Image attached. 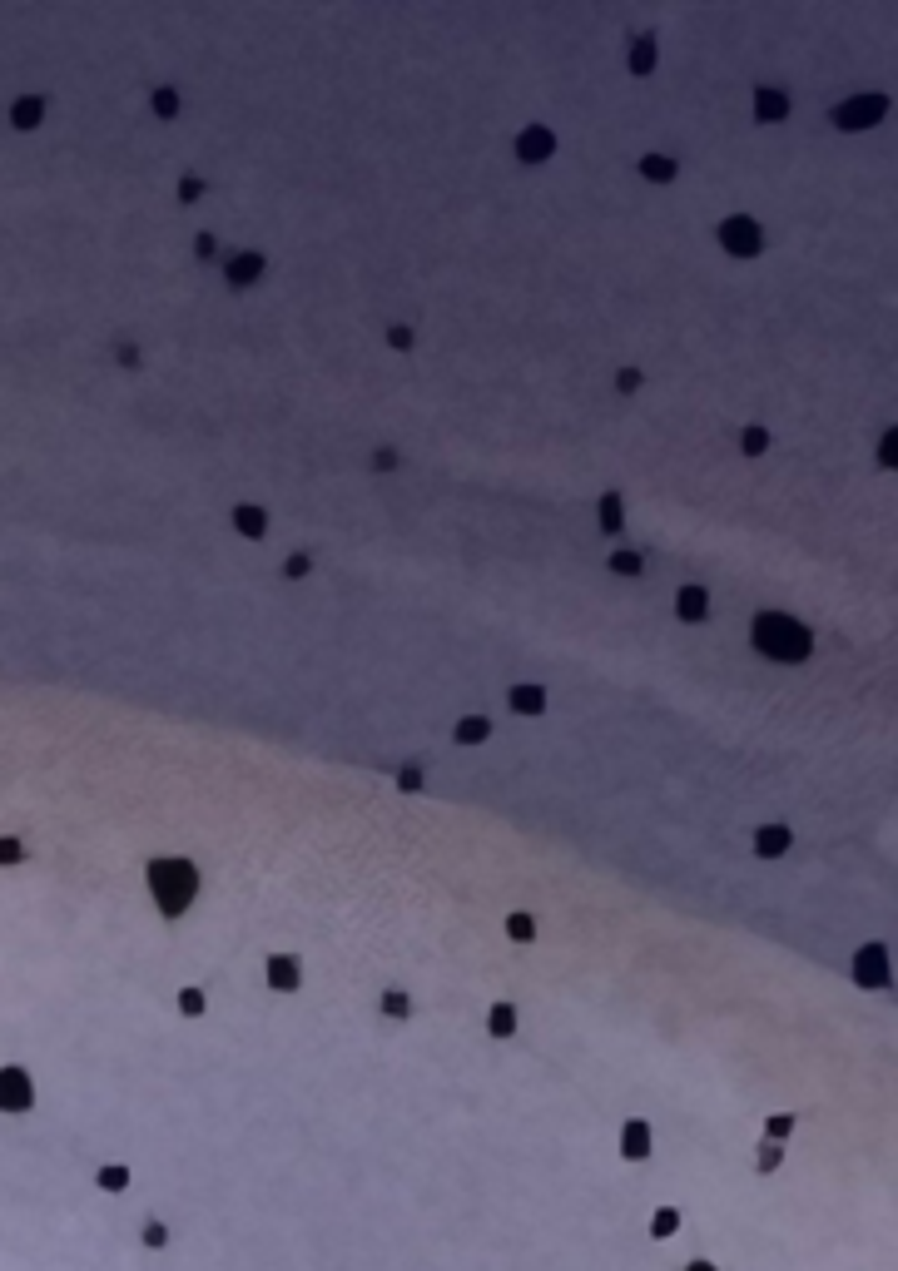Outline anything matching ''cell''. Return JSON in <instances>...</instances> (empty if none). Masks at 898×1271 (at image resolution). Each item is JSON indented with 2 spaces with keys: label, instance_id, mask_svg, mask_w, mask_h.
<instances>
[{
  "label": "cell",
  "instance_id": "1",
  "mask_svg": "<svg viewBox=\"0 0 898 1271\" xmlns=\"http://www.w3.org/2000/svg\"><path fill=\"white\" fill-rule=\"evenodd\" d=\"M750 646L765 656V661H779V666H799L814 656V631L799 621V616H784V611H760L755 626H750Z\"/></svg>",
  "mask_w": 898,
  "mask_h": 1271
},
{
  "label": "cell",
  "instance_id": "2",
  "mask_svg": "<svg viewBox=\"0 0 898 1271\" xmlns=\"http://www.w3.org/2000/svg\"><path fill=\"white\" fill-rule=\"evenodd\" d=\"M144 884H149L154 909H159L164 919H179V914L199 899V864H194V859H174V854L149 859Z\"/></svg>",
  "mask_w": 898,
  "mask_h": 1271
},
{
  "label": "cell",
  "instance_id": "3",
  "mask_svg": "<svg viewBox=\"0 0 898 1271\" xmlns=\"http://www.w3.org/2000/svg\"><path fill=\"white\" fill-rule=\"evenodd\" d=\"M884 115H889V95H854V100H844V105L829 110L834 130H844V135L874 130V125H884Z\"/></svg>",
  "mask_w": 898,
  "mask_h": 1271
},
{
  "label": "cell",
  "instance_id": "4",
  "mask_svg": "<svg viewBox=\"0 0 898 1271\" xmlns=\"http://www.w3.org/2000/svg\"><path fill=\"white\" fill-rule=\"evenodd\" d=\"M715 239H720V249H725L730 259H760V254H765V229H760V219H750V214H730V219L715 229Z\"/></svg>",
  "mask_w": 898,
  "mask_h": 1271
},
{
  "label": "cell",
  "instance_id": "5",
  "mask_svg": "<svg viewBox=\"0 0 898 1271\" xmlns=\"http://www.w3.org/2000/svg\"><path fill=\"white\" fill-rule=\"evenodd\" d=\"M35 1108V1078L20 1068V1063H5L0 1068V1113L5 1118H20Z\"/></svg>",
  "mask_w": 898,
  "mask_h": 1271
},
{
  "label": "cell",
  "instance_id": "6",
  "mask_svg": "<svg viewBox=\"0 0 898 1271\" xmlns=\"http://www.w3.org/2000/svg\"><path fill=\"white\" fill-rule=\"evenodd\" d=\"M616 1157H621L626 1167H645V1162L655 1157V1128H650L645 1118H626L621 1132H616Z\"/></svg>",
  "mask_w": 898,
  "mask_h": 1271
},
{
  "label": "cell",
  "instance_id": "7",
  "mask_svg": "<svg viewBox=\"0 0 898 1271\" xmlns=\"http://www.w3.org/2000/svg\"><path fill=\"white\" fill-rule=\"evenodd\" d=\"M889 979H894V969H889V944H864V949L854 954V984H864V989H889Z\"/></svg>",
  "mask_w": 898,
  "mask_h": 1271
},
{
  "label": "cell",
  "instance_id": "8",
  "mask_svg": "<svg viewBox=\"0 0 898 1271\" xmlns=\"http://www.w3.org/2000/svg\"><path fill=\"white\" fill-rule=\"evenodd\" d=\"M680 1227H685V1212L670 1207V1202H660V1207H650V1217H645V1242H650V1247H665L670 1237H680Z\"/></svg>",
  "mask_w": 898,
  "mask_h": 1271
},
{
  "label": "cell",
  "instance_id": "9",
  "mask_svg": "<svg viewBox=\"0 0 898 1271\" xmlns=\"http://www.w3.org/2000/svg\"><path fill=\"white\" fill-rule=\"evenodd\" d=\"M263 979H268V989H273V993H298V989H303V964H298L293 954H268Z\"/></svg>",
  "mask_w": 898,
  "mask_h": 1271
},
{
  "label": "cell",
  "instance_id": "10",
  "mask_svg": "<svg viewBox=\"0 0 898 1271\" xmlns=\"http://www.w3.org/2000/svg\"><path fill=\"white\" fill-rule=\"evenodd\" d=\"M556 154V135L546 130V125H526L521 135H516V159L521 164H546Z\"/></svg>",
  "mask_w": 898,
  "mask_h": 1271
},
{
  "label": "cell",
  "instance_id": "11",
  "mask_svg": "<svg viewBox=\"0 0 898 1271\" xmlns=\"http://www.w3.org/2000/svg\"><path fill=\"white\" fill-rule=\"evenodd\" d=\"M263 274H268V259H263L258 249H244V254H234V259L224 264V279H229V288H254Z\"/></svg>",
  "mask_w": 898,
  "mask_h": 1271
},
{
  "label": "cell",
  "instance_id": "12",
  "mask_svg": "<svg viewBox=\"0 0 898 1271\" xmlns=\"http://www.w3.org/2000/svg\"><path fill=\"white\" fill-rule=\"evenodd\" d=\"M675 616H680L685 626H700V621L710 616V591H705V586H680V591H675Z\"/></svg>",
  "mask_w": 898,
  "mask_h": 1271
},
{
  "label": "cell",
  "instance_id": "13",
  "mask_svg": "<svg viewBox=\"0 0 898 1271\" xmlns=\"http://www.w3.org/2000/svg\"><path fill=\"white\" fill-rule=\"evenodd\" d=\"M755 120L760 125H779L789 120V95L774 90V85H755Z\"/></svg>",
  "mask_w": 898,
  "mask_h": 1271
},
{
  "label": "cell",
  "instance_id": "14",
  "mask_svg": "<svg viewBox=\"0 0 898 1271\" xmlns=\"http://www.w3.org/2000/svg\"><path fill=\"white\" fill-rule=\"evenodd\" d=\"M95 1187H100L105 1197H125L129 1187H134V1167H125V1162H100V1167H95Z\"/></svg>",
  "mask_w": 898,
  "mask_h": 1271
},
{
  "label": "cell",
  "instance_id": "15",
  "mask_svg": "<svg viewBox=\"0 0 898 1271\" xmlns=\"http://www.w3.org/2000/svg\"><path fill=\"white\" fill-rule=\"evenodd\" d=\"M229 522H234V532H239V537H249V542H263V537H268V512L254 507V502L234 507V512H229Z\"/></svg>",
  "mask_w": 898,
  "mask_h": 1271
},
{
  "label": "cell",
  "instance_id": "16",
  "mask_svg": "<svg viewBox=\"0 0 898 1271\" xmlns=\"http://www.w3.org/2000/svg\"><path fill=\"white\" fill-rule=\"evenodd\" d=\"M139 1247H144V1252H169V1247H174V1227H169L164 1217L149 1212V1217L139 1222Z\"/></svg>",
  "mask_w": 898,
  "mask_h": 1271
},
{
  "label": "cell",
  "instance_id": "17",
  "mask_svg": "<svg viewBox=\"0 0 898 1271\" xmlns=\"http://www.w3.org/2000/svg\"><path fill=\"white\" fill-rule=\"evenodd\" d=\"M626 65H631V75H650V70L660 65V45H655V35H650V30L631 40V55H626Z\"/></svg>",
  "mask_w": 898,
  "mask_h": 1271
},
{
  "label": "cell",
  "instance_id": "18",
  "mask_svg": "<svg viewBox=\"0 0 898 1271\" xmlns=\"http://www.w3.org/2000/svg\"><path fill=\"white\" fill-rule=\"evenodd\" d=\"M789 845H794L789 825H760V830H755V854H760V859H779Z\"/></svg>",
  "mask_w": 898,
  "mask_h": 1271
},
{
  "label": "cell",
  "instance_id": "19",
  "mask_svg": "<svg viewBox=\"0 0 898 1271\" xmlns=\"http://www.w3.org/2000/svg\"><path fill=\"white\" fill-rule=\"evenodd\" d=\"M507 706H512L516 715H541V710H546V686H531V681H521V686H512V691H507Z\"/></svg>",
  "mask_w": 898,
  "mask_h": 1271
},
{
  "label": "cell",
  "instance_id": "20",
  "mask_svg": "<svg viewBox=\"0 0 898 1271\" xmlns=\"http://www.w3.org/2000/svg\"><path fill=\"white\" fill-rule=\"evenodd\" d=\"M40 120H45V100L40 95H20L10 105V125L15 130H40Z\"/></svg>",
  "mask_w": 898,
  "mask_h": 1271
},
{
  "label": "cell",
  "instance_id": "21",
  "mask_svg": "<svg viewBox=\"0 0 898 1271\" xmlns=\"http://www.w3.org/2000/svg\"><path fill=\"white\" fill-rule=\"evenodd\" d=\"M487 1038H497V1043L516 1038V1008H512V1003H492V1008H487Z\"/></svg>",
  "mask_w": 898,
  "mask_h": 1271
},
{
  "label": "cell",
  "instance_id": "22",
  "mask_svg": "<svg viewBox=\"0 0 898 1271\" xmlns=\"http://www.w3.org/2000/svg\"><path fill=\"white\" fill-rule=\"evenodd\" d=\"M452 740L457 745H482V740H492V720L487 715H467V720H457Z\"/></svg>",
  "mask_w": 898,
  "mask_h": 1271
},
{
  "label": "cell",
  "instance_id": "23",
  "mask_svg": "<svg viewBox=\"0 0 898 1271\" xmlns=\"http://www.w3.org/2000/svg\"><path fill=\"white\" fill-rule=\"evenodd\" d=\"M641 174L650 179V184H670V179L680 174V164H675L670 154H645V159H641Z\"/></svg>",
  "mask_w": 898,
  "mask_h": 1271
},
{
  "label": "cell",
  "instance_id": "24",
  "mask_svg": "<svg viewBox=\"0 0 898 1271\" xmlns=\"http://www.w3.org/2000/svg\"><path fill=\"white\" fill-rule=\"evenodd\" d=\"M621 512H626V497H621V492H606V497H601V532H606V537L621 532Z\"/></svg>",
  "mask_w": 898,
  "mask_h": 1271
},
{
  "label": "cell",
  "instance_id": "25",
  "mask_svg": "<svg viewBox=\"0 0 898 1271\" xmlns=\"http://www.w3.org/2000/svg\"><path fill=\"white\" fill-rule=\"evenodd\" d=\"M378 1008H383V1018H392V1023L412 1018V998H407V989H387L383 998H378Z\"/></svg>",
  "mask_w": 898,
  "mask_h": 1271
},
{
  "label": "cell",
  "instance_id": "26",
  "mask_svg": "<svg viewBox=\"0 0 898 1271\" xmlns=\"http://www.w3.org/2000/svg\"><path fill=\"white\" fill-rule=\"evenodd\" d=\"M149 110H154L159 120H174V115H179V90H174V85H159V90L149 95Z\"/></svg>",
  "mask_w": 898,
  "mask_h": 1271
},
{
  "label": "cell",
  "instance_id": "27",
  "mask_svg": "<svg viewBox=\"0 0 898 1271\" xmlns=\"http://www.w3.org/2000/svg\"><path fill=\"white\" fill-rule=\"evenodd\" d=\"M507 939H516V944H531V939H536V919H531L526 909L507 914Z\"/></svg>",
  "mask_w": 898,
  "mask_h": 1271
},
{
  "label": "cell",
  "instance_id": "28",
  "mask_svg": "<svg viewBox=\"0 0 898 1271\" xmlns=\"http://www.w3.org/2000/svg\"><path fill=\"white\" fill-rule=\"evenodd\" d=\"M174 1008H179L184 1018H204V1013H209V998H204V989H179Z\"/></svg>",
  "mask_w": 898,
  "mask_h": 1271
},
{
  "label": "cell",
  "instance_id": "29",
  "mask_svg": "<svg viewBox=\"0 0 898 1271\" xmlns=\"http://www.w3.org/2000/svg\"><path fill=\"white\" fill-rule=\"evenodd\" d=\"M779 1162H784V1142H760V1152H755V1172H760V1177H770V1172H779Z\"/></svg>",
  "mask_w": 898,
  "mask_h": 1271
},
{
  "label": "cell",
  "instance_id": "30",
  "mask_svg": "<svg viewBox=\"0 0 898 1271\" xmlns=\"http://www.w3.org/2000/svg\"><path fill=\"white\" fill-rule=\"evenodd\" d=\"M740 452H745V457L770 452V432H765V427H745V432H740Z\"/></svg>",
  "mask_w": 898,
  "mask_h": 1271
},
{
  "label": "cell",
  "instance_id": "31",
  "mask_svg": "<svg viewBox=\"0 0 898 1271\" xmlns=\"http://www.w3.org/2000/svg\"><path fill=\"white\" fill-rule=\"evenodd\" d=\"M611 571H616V576H641V571H645V557H641V552H626V547H621V552L611 557Z\"/></svg>",
  "mask_w": 898,
  "mask_h": 1271
},
{
  "label": "cell",
  "instance_id": "32",
  "mask_svg": "<svg viewBox=\"0 0 898 1271\" xmlns=\"http://www.w3.org/2000/svg\"><path fill=\"white\" fill-rule=\"evenodd\" d=\"M789 1132H794V1113H774V1118H765V1142H789Z\"/></svg>",
  "mask_w": 898,
  "mask_h": 1271
},
{
  "label": "cell",
  "instance_id": "33",
  "mask_svg": "<svg viewBox=\"0 0 898 1271\" xmlns=\"http://www.w3.org/2000/svg\"><path fill=\"white\" fill-rule=\"evenodd\" d=\"M308 571H313V557H308V552H293V557L283 562V576H288V581H303Z\"/></svg>",
  "mask_w": 898,
  "mask_h": 1271
},
{
  "label": "cell",
  "instance_id": "34",
  "mask_svg": "<svg viewBox=\"0 0 898 1271\" xmlns=\"http://www.w3.org/2000/svg\"><path fill=\"white\" fill-rule=\"evenodd\" d=\"M25 859V845L15 835H0V864H20Z\"/></svg>",
  "mask_w": 898,
  "mask_h": 1271
},
{
  "label": "cell",
  "instance_id": "35",
  "mask_svg": "<svg viewBox=\"0 0 898 1271\" xmlns=\"http://www.w3.org/2000/svg\"><path fill=\"white\" fill-rule=\"evenodd\" d=\"M179 199H184V204H199V199H204V179H189V174H184V179H179Z\"/></svg>",
  "mask_w": 898,
  "mask_h": 1271
},
{
  "label": "cell",
  "instance_id": "36",
  "mask_svg": "<svg viewBox=\"0 0 898 1271\" xmlns=\"http://www.w3.org/2000/svg\"><path fill=\"white\" fill-rule=\"evenodd\" d=\"M387 343H392L397 353H407V348H412V328H407V323H392V328H387Z\"/></svg>",
  "mask_w": 898,
  "mask_h": 1271
},
{
  "label": "cell",
  "instance_id": "37",
  "mask_svg": "<svg viewBox=\"0 0 898 1271\" xmlns=\"http://www.w3.org/2000/svg\"><path fill=\"white\" fill-rule=\"evenodd\" d=\"M879 462H884V467H894V462H898V432H894V427H889V432H884V442H879Z\"/></svg>",
  "mask_w": 898,
  "mask_h": 1271
},
{
  "label": "cell",
  "instance_id": "38",
  "mask_svg": "<svg viewBox=\"0 0 898 1271\" xmlns=\"http://www.w3.org/2000/svg\"><path fill=\"white\" fill-rule=\"evenodd\" d=\"M397 785H402V790H422V765H402V770H397Z\"/></svg>",
  "mask_w": 898,
  "mask_h": 1271
},
{
  "label": "cell",
  "instance_id": "39",
  "mask_svg": "<svg viewBox=\"0 0 898 1271\" xmlns=\"http://www.w3.org/2000/svg\"><path fill=\"white\" fill-rule=\"evenodd\" d=\"M616 388H621V393H636V388H641V373H636V368H621V373H616Z\"/></svg>",
  "mask_w": 898,
  "mask_h": 1271
},
{
  "label": "cell",
  "instance_id": "40",
  "mask_svg": "<svg viewBox=\"0 0 898 1271\" xmlns=\"http://www.w3.org/2000/svg\"><path fill=\"white\" fill-rule=\"evenodd\" d=\"M194 254H199V259H214V254H219L214 234H199V239H194Z\"/></svg>",
  "mask_w": 898,
  "mask_h": 1271
},
{
  "label": "cell",
  "instance_id": "41",
  "mask_svg": "<svg viewBox=\"0 0 898 1271\" xmlns=\"http://www.w3.org/2000/svg\"><path fill=\"white\" fill-rule=\"evenodd\" d=\"M373 467H378V472H392V467H397V452H392V447L373 452Z\"/></svg>",
  "mask_w": 898,
  "mask_h": 1271
},
{
  "label": "cell",
  "instance_id": "42",
  "mask_svg": "<svg viewBox=\"0 0 898 1271\" xmlns=\"http://www.w3.org/2000/svg\"><path fill=\"white\" fill-rule=\"evenodd\" d=\"M680 1271H720V1267H715V1262H710V1257H690V1262H685V1267H680Z\"/></svg>",
  "mask_w": 898,
  "mask_h": 1271
}]
</instances>
